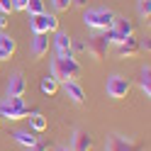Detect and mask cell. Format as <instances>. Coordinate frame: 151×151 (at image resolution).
<instances>
[{
  "instance_id": "cell-1",
  "label": "cell",
  "mask_w": 151,
  "mask_h": 151,
  "mask_svg": "<svg viewBox=\"0 0 151 151\" xmlns=\"http://www.w3.org/2000/svg\"><path fill=\"white\" fill-rule=\"evenodd\" d=\"M81 73H83V66L78 63L76 54L51 59V73H49V76L56 78L59 83H63V81H76V78H81Z\"/></svg>"
},
{
  "instance_id": "cell-20",
  "label": "cell",
  "mask_w": 151,
  "mask_h": 151,
  "mask_svg": "<svg viewBox=\"0 0 151 151\" xmlns=\"http://www.w3.org/2000/svg\"><path fill=\"white\" fill-rule=\"evenodd\" d=\"M24 12L27 15H42L46 12V5H44V0H27V7H24Z\"/></svg>"
},
{
  "instance_id": "cell-12",
  "label": "cell",
  "mask_w": 151,
  "mask_h": 151,
  "mask_svg": "<svg viewBox=\"0 0 151 151\" xmlns=\"http://www.w3.org/2000/svg\"><path fill=\"white\" fill-rule=\"evenodd\" d=\"M71 37L66 34V32H61V29H56L54 32V51H56V56H71L73 51H71Z\"/></svg>"
},
{
  "instance_id": "cell-28",
  "label": "cell",
  "mask_w": 151,
  "mask_h": 151,
  "mask_svg": "<svg viewBox=\"0 0 151 151\" xmlns=\"http://www.w3.org/2000/svg\"><path fill=\"white\" fill-rule=\"evenodd\" d=\"M56 151H71V146H59Z\"/></svg>"
},
{
  "instance_id": "cell-13",
  "label": "cell",
  "mask_w": 151,
  "mask_h": 151,
  "mask_svg": "<svg viewBox=\"0 0 151 151\" xmlns=\"http://www.w3.org/2000/svg\"><path fill=\"white\" fill-rule=\"evenodd\" d=\"M17 51V42L12 39L10 34L0 32V61H10Z\"/></svg>"
},
{
  "instance_id": "cell-10",
  "label": "cell",
  "mask_w": 151,
  "mask_h": 151,
  "mask_svg": "<svg viewBox=\"0 0 151 151\" xmlns=\"http://www.w3.org/2000/svg\"><path fill=\"white\" fill-rule=\"evenodd\" d=\"M63 93H66V98L71 102H76V105H83V102H86V90H83V86L78 81H63Z\"/></svg>"
},
{
  "instance_id": "cell-15",
  "label": "cell",
  "mask_w": 151,
  "mask_h": 151,
  "mask_svg": "<svg viewBox=\"0 0 151 151\" xmlns=\"http://www.w3.org/2000/svg\"><path fill=\"white\" fill-rule=\"evenodd\" d=\"M112 29H115L117 34H122V37H132V34H134V22H132L127 15H115Z\"/></svg>"
},
{
  "instance_id": "cell-16",
  "label": "cell",
  "mask_w": 151,
  "mask_h": 151,
  "mask_svg": "<svg viewBox=\"0 0 151 151\" xmlns=\"http://www.w3.org/2000/svg\"><path fill=\"white\" fill-rule=\"evenodd\" d=\"M12 139H15L20 146H24V149H29V146H34L37 141H39L37 132H32V129H15V132H12Z\"/></svg>"
},
{
  "instance_id": "cell-25",
  "label": "cell",
  "mask_w": 151,
  "mask_h": 151,
  "mask_svg": "<svg viewBox=\"0 0 151 151\" xmlns=\"http://www.w3.org/2000/svg\"><path fill=\"white\" fill-rule=\"evenodd\" d=\"M27 151H46V144H44V141H37V144H34V146H29Z\"/></svg>"
},
{
  "instance_id": "cell-9",
  "label": "cell",
  "mask_w": 151,
  "mask_h": 151,
  "mask_svg": "<svg viewBox=\"0 0 151 151\" xmlns=\"http://www.w3.org/2000/svg\"><path fill=\"white\" fill-rule=\"evenodd\" d=\"M93 134L86 129H76L73 132V139H71V151H90L93 149Z\"/></svg>"
},
{
  "instance_id": "cell-24",
  "label": "cell",
  "mask_w": 151,
  "mask_h": 151,
  "mask_svg": "<svg viewBox=\"0 0 151 151\" xmlns=\"http://www.w3.org/2000/svg\"><path fill=\"white\" fill-rule=\"evenodd\" d=\"M24 7H27V0H12V10L24 12Z\"/></svg>"
},
{
  "instance_id": "cell-6",
  "label": "cell",
  "mask_w": 151,
  "mask_h": 151,
  "mask_svg": "<svg viewBox=\"0 0 151 151\" xmlns=\"http://www.w3.org/2000/svg\"><path fill=\"white\" fill-rule=\"evenodd\" d=\"M105 90H107V95L112 100H124L129 95V90H132V83L124 78V76H117L115 73V76H110V78H107Z\"/></svg>"
},
{
  "instance_id": "cell-7",
  "label": "cell",
  "mask_w": 151,
  "mask_h": 151,
  "mask_svg": "<svg viewBox=\"0 0 151 151\" xmlns=\"http://www.w3.org/2000/svg\"><path fill=\"white\" fill-rule=\"evenodd\" d=\"M107 49H110V42L102 37V32L95 34V37H90V39L86 42V51H90L95 61H102V59H105V56H107Z\"/></svg>"
},
{
  "instance_id": "cell-18",
  "label": "cell",
  "mask_w": 151,
  "mask_h": 151,
  "mask_svg": "<svg viewBox=\"0 0 151 151\" xmlns=\"http://www.w3.org/2000/svg\"><path fill=\"white\" fill-rule=\"evenodd\" d=\"M29 129H32V132H37V134L46 129V117L42 115L39 110H34V112H32V119H29Z\"/></svg>"
},
{
  "instance_id": "cell-3",
  "label": "cell",
  "mask_w": 151,
  "mask_h": 151,
  "mask_svg": "<svg viewBox=\"0 0 151 151\" xmlns=\"http://www.w3.org/2000/svg\"><path fill=\"white\" fill-rule=\"evenodd\" d=\"M29 112H34V110L27 107L22 98H5V100H0V117H5V119H24Z\"/></svg>"
},
{
  "instance_id": "cell-21",
  "label": "cell",
  "mask_w": 151,
  "mask_h": 151,
  "mask_svg": "<svg viewBox=\"0 0 151 151\" xmlns=\"http://www.w3.org/2000/svg\"><path fill=\"white\" fill-rule=\"evenodd\" d=\"M137 7H139L141 20H149L151 17V0H137Z\"/></svg>"
},
{
  "instance_id": "cell-5",
  "label": "cell",
  "mask_w": 151,
  "mask_h": 151,
  "mask_svg": "<svg viewBox=\"0 0 151 151\" xmlns=\"http://www.w3.org/2000/svg\"><path fill=\"white\" fill-rule=\"evenodd\" d=\"M105 151H144V144L122 134H110L105 141Z\"/></svg>"
},
{
  "instance_id": "cell-4",
  "label": "cell",
  "mask_w": 151,
  "mask_h": 151,
  "mask_svg": "<svg viewBox=\"0 0 151 151\" xmlns=\"http://www.w3.org/2000/svg\"><path fill=\"white\" fill-rule=\"evenodd\" d=\"M29 29H32V34H49V32L59 29V20H56V15H49V12L32 15L29 17Z\"/></svg>"
},
{
  "instance_id": "cell-17",
  "label": "cell",
  "mask_w": 151,
  "mask_h": 151,
  "mask_svg": "<svg viewBox=\"0 0 151 151\" xmlns=\"http://www.w3.org/2000/svg\"><path fill=\"white\" fill-rule=\"evenodd\" d=\"M139 86H141V93H144L146 98H151V68L149 63L141 68V78H139Z\"/></svg>"
},
{
  "instance_id": "cell-11",
  "label": "cell",
  "mask_w": 151,
  "mask_h": 151,
  "mask_svg": "<svg viewBox=\"0 0 151 151\" xmlns=\"http://www.w3.org/2000/svg\"><path fill=\"white\" fill-rule=\"evenodd\" d=\"M27 93V81L22 73H12L7 78V98H22Z\"/></svg>"
},
{
  "instance_id": "cell-19",
  "label": "cell",
  "mask_w": 151,
  "mask_h": 151,
  "mask_svg": "<svg viewBox=\"0 0 151 151\" xmlns=\"http://www.w3.org/2000/svg\"><path fill=\"white\" fill-rule=\"evenodd\" d=\"M59 86H61V83L56 81V78H51V76H44V78H42V83H39V88H42V93H44V95H54V93L59 90Z\"/></svg>"
},
{
  "instance_id": "cell-14",
  "label": "cell",
  "mask_w": 151,
  "mask_h": 151,
  "mask_svg": "<svg viewBox=\"0 0 151 151\" xmlns=\"http://www.w3.org/2000/svg\"><path fill=\"white\" fill-rule=\"evenodd\" d=\"M49 54V34H34L32 37V56L34 59H44Z\"/></svg>"
},
{
  "instance_id": "cell-8",
  "label": "cell",
  "mask_w": 151,
  "mask_h": 151,
  "mask_svg": "<svg viewBox=\"0 0 151 151\" xmlns=\"http://www.w3.org/2000/svg\"><path fill=\"white\" fill-rule=\"evenodd\" d=\"M139 51H141V46H139V39H137L134 34L127 37V39L122 42V44H117V46H115V54L119 56V59H134Z\"/></svg>"
},
{
  "instance_id": "cell-23",
  "label": "cell",
  "mask_w": 151,
  "mask_h": 151,
  "mask_svg": "<svg viewBox=\"0 0 151 151\" xmlns=\"http://www.w3.org/2000/svg\"><path fill=\"white\" fill-rule=\"evenodd\" d=\"M0 12L10 15L12 12V0H0Z\"/></svg>"
},
{
  "instance_id": "cell-22",
  "label": "cell",
  "mask_w": 151,
  "mask_h": 151,
  "mask_svg": "<svg viewBox=\"0 0 151 151\" xmlns=\"http://www.w3.org/2000/svg\"><path fill=\"white\" fill-rule=\"evenodd\" d=\"M51 7L56 12H66L71 7V0H51Z\"/></svg>"
},
{
  "instance_id": "cell-27",
  "label": "cell",
  "mask_w": 151,
  "mask_h": 151,
  "mask_svg": "<svg viewBox=\"0 0 151 151\" xmlns=\"http://www.w3.org/2000/svg\"><path fill=\"white\" fill-rule=\"evenodd\" d=\"M86 3L88 0H71V5H76V7H86Z\"/></svg>"
},
{
  "instance_id": "cell-26",
  "label": "cell",
  "mask_w": 151,
  "mask_h": 151,
  "mask_svg": "<svg viewBox=\"0 0 151 151\" xmlns=\"http://www.w3.org/2000/svg\"><path fill=\"white\" fill-rule=\"evenodd\" d=\"M7 22H10V20H7V15H5V12H0V29H5Z\"/></svg>"
},
{
  "instance_id": "cell-2",
  "label": "cell",
  "mask_w": 151,
  "mask_h": 151,
  "mask_svg": "<svg viewBox=\"0 0 151 151\" xmlns=\"http://www.w3.org/2000/svg\"><path fill=\"white\" fill-rule=\"evenodd\" d=\"M112 20H115V12L110 10V7H88L86 12H83V22L86 27L95 32H105L112 27Z\"/></svg>"
}]
</instances>
